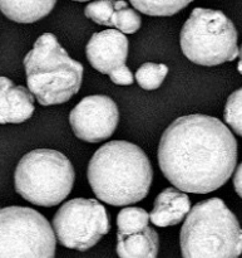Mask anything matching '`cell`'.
Segmentation results:
<instances>
[{
    "instance_id": "7c38bea8",
    "label": "cell",
    "mask_w": 242,
    "mask_h": 258,
    "mask_svg": "<svg viewBox=\"0 0 242 258\" xmlns=\"http://www.w3.org/2000/svg\"><path fill=\"white\" fill-rule=\"evenodd\" d=\"M191 201L187 194L175 188H166L153 203L150 219L157 227H171L181 223L190 213Z\"/></svg>"
},
{
    "instance_id": "ac0fdd59",
    "label": "cell",
    "mask_w": 242,
    "mask_h": 258,
    "mask_svg": "<svg viewBox=\"0 0 242 258\" xmlns=\"http://www.w3.org/2000/svg\"><path fill=\"white\" fill-rule=\"evenodd\" d=\"M168 73V67L166 64L147 62L141 66L136 72V80L143 90L152 91L160 88Z\"/></svg>"
},
{
    "instance_id": "8992f818",
    "label": "cell",
    "mask_w": 242,
    "mask_h": 258,
    "mask_svg": "<svg viewBox=\"0 0 242 258\" xmlns=\"http://www.w3.org/2000/svg\"><path fill=\"white\" fill-rule=\"evenodd\" d=\"M183 54L200 66L212 67L238 57L237 30L221 10L195 8L181 30Z\"/></svg>"
},
{
    "instance_id": "52a82bcc",
    "label": "cell",
    "mask_w": 242,
    "mask_h": 258,
    "mask_svg": "<svg viewBox=\"0 0 242 258\" xmlns=\"http://www.w3.org/2000/svg\"><path fill=\"white\" fill-rule=\"evenodd\" d=\"M54 229L28 207L0 209V258H54Z\"/></svg>"
},
{
    "instance_id": "ffe728a7",
    "label": "cell",
    "mask_w": 242,
    "mask_h": 258,
    "mask_svg": "<svg viewBox=\"0 0 242 258\" xmlns=\"http://www.w3.org/2000/svg\"><path fill=\"white\" fill-rule=\"evenodd\" d=\"M225 121L237 135L242 136V88L231 93L223 112Z\"/></svg>"
},
{
    "instance_id": "6da1fadb",
    "label": "cell",
    "mask_w": 242,
    "mask_h": 258,
    "mask_svg": "<svg viewBox=\"0 0 242 258\" xmlns=\"http://www.w3.org/2000/svg\"><path fill=\"white\" fill-rule=\"evenodd\" d=\"M237 163V141L222 121L207 115L178 117L158 146V164L172 185L207 194L227 183Z\"/></svg>"
},
{
    "instance_id": "277c9868",
    "label": "cell",
    "mask_w": 242,
    "mask_h": 258,
    "mask_svg": "<svg viewBox=\"0 0 242 258\" xmlns=\"http://www.w3.org/2000/svg\"><path fill=\"white\" fill-rule=\"evenodd\" d=\"M23 64L28 88L40 105H60L79 92L82 63L70 58L52 33H44L35 40Z\"/></svg>"
},
{
    "instance_id": "5b68a950",
    "label": "cell",
    "mask_w": 242,
    "mask_h": 258,
    "mask_svg": "<svg viewBox=\"0 0 242 258\" xmlns=\"http://www.w3.org/2000/svg\"><path fill=\"white\" fill-rule=\"evenodd\" d=\"M74 168L64 154L37 149L20 159L14 174L15 190L39 207L62 203L74 185Z\"/></svg>"
},
{
    "instance_id": "ba28073f",
    "label": "cell",
    "mask_w": 242,
    "mask_h": 258,
    "mask_svg": "<svg viewBox=\"0 0 242 258\" xmlns=\"http://www.w3.org/2000/svg\"><path fill=\"white\" fill-rule=\"evenodd\" d=\"M53 229L62 246L84 252L109 232V217L95 199L75 198L58 209Z\"/></svg>"
},
{
    "instance_id": "7402d4cb",
    "label": "cell",
    "mask_w": 242,
    "mask_h": 258,
    "mask_svg": "<svg viewBox=\"0 0 242 258\" xmlns=\"http://www.w3.org/2000/svg\"><path fill=\"white\" fill-rule=\"evenodd\" d=\"M233 186H235L236 193L242 198V163L238 165L235 176H233Z\"/></svg>"
},
{
    "instance_id": "cb8c5ba5",
    "label": "cell",
    "mask_w": 242,
    "mask_h": 258,
    "mask_svg": "<svg viewBox=\"0 0 242 258\" xmlns=\"http://www.w3.org/2000/svg\"><path fill=\"white\" fill-rule=\"evenodd\" d=\"M74 2H89V0H74Z\"/></svg>"
},
{
    "instance_id": "30bf717a",
    "label": "cell",
    "mask_w": 242,
    "mask_h": 258,
    "mask_svg": "<svg viewBox=\"0 0 242 258\" xmlns=\"http://www.w3.org/2000/svg\"><path fill=\"white\" fill-rule=\"evenodd\" d=\"M128 43L125 33L107 29L94 33L85 47V54L93 68L103 75H110L117 68L126 66Z\"/></svg>"
},
{
    "instance_id": "9c48e42d",
    "label": "cell",
    "mask_w": 242,
    "mask_h": 258,
    "mask_svg": "<svg viewBox=\"0 0 242 258\" xmlns=\"http://www.w3.org/2000/svg\"><path fill=\"white\" fill-rule=\"evenodd\" d=\"M119 111L108 96L94 95L83 98L69 113V122L78 139L87 143H100L114 134Z\"/></svg>"
},
{
    "instance_id": "e0dca14e",
    "label": "cell",
    "mask_w": 242,
    "mask_h": 258,
    "mask_svg": "<svg viewBox=\"0 0 242 258\" xmlns=\"http://www.w3.org/2000/svg\"><path fill=\"white\" fill-rule=\"evenodd\" d=\"M142 24L140 14L125 0H115L114 13L112 17V25L125 34H133Z\"/></svg>"
},
{
    "instance_id": "8fae6325",
    "label": "cell",
    "mask_w": 242,
    "mask_h": 258,
    "mask_svg": "<svg viewBox=\"0 0 242 258\" xmlns=\"http://www.w3.org/2000/svg\"><path fill=\"white\" fill-rule=\"evenodd\" d=\"M34 97L29 88L0 77V123H20L32 117Z\"/></svg>"
},
{
    "instance_id": "5bb4252c",
    "label": "cell",
    "mask_w": 242,
    "mask_h": 258,
    "mask_svg": "<svg viewBox=\"0 0 242 258\" xmlns=\"http://www.w3.org/2000/svg\"><path fill=\"white\" fill-rule=\"evenodd\" d=\"M57 0H0V12L17 23H34L47 17Z\"/></svg>"
},
{
    "instance_id": "603a6c76",
    "label": "cell",
    "mask_w": 242,
    "mask_h": 258,
    "mask_svg": "<svg viewBox=\"0 0 242 258\" xmlns=\"http://www.w3.org/2000/svg\"><path fill=\"white\" fill-rule=\"evenodd\" d=\"M238 55H240V60H238V64H237V71L242 75V45L240 48V54Z\"/></svg>"
},
{
    "instance_id": "2e32d148",
    "label": "cell",
    "mask_w": 242,
    "mask_h": 258,
    "mask_svg": "<svg viewBox=\"0 0 242 258\" xmlns=\"http://www.w3.org/2000/svg\"><path fill=\"white\" fill-rule=\"evenodd\" d=\"M150 221V214L145 209L128 207V208L122 209L118 213L117 234L130 236V234L138 233V232L143 231L146 227H148V222Z\"/></svg>"
},
{
    "instance_id": "9a60e30c",
    "label": "cell",
    "mask_w": 242,
    "mask_h": 258,
    "mask_svg": "<svg viewBox=\"0 0 242 258\" xmlns=\"http://www.w3.org/2000/svg\"><path fill=\"white\" fill-rule=\"evenodd\" d=\"M141 13L151 17H171L185 9L193 0H130Z\"/></svg>"
},
{
    "instance_id": "44dd1931",
    "label": "cell",
    "mask_w": 242,
    "mask_h": 258,
    "mask_svg": "<svg viewBox=\"0 0 242 258\" xmlns=\"http://www.w3.org/2000/svg\"><path fill=\"white\" fill-rule=\"evenodd\" d=\"M110 81L115 85L119 86H130L132 85L135 77L132 75V71L127 67V66H123V67L117 68V70L113 71L109 75Z\"/></svg>"
},
{
    "instance_id": "4fadbf2b",
    "label": "cell",
    "mask_w": 242,
    "mask_h": 258,
    "mask_svg": "<svg viewBox=\"0 0 242 258\" xmlns=\"http://www.w3.org/2000/svg\"><path fill=\"white\" fill-rule=\"evenodd\" d=\"M117 254L119 258H157L160 236L151 227L130 236L117 234Z\"/></svg>"
},
{
    "instance_id": "d6986e66",
    "label": "cell",
    "mask_w": 242,
    "mask_h": 258,
    "mask_svg": "<svg viewBox=\"0 0 242 258\" xmlns=\"http://www.w3.org/2000/svg\"><path fill=\"white\" fill-rule=\"evenodd\" d=\"M115 0H95L85 7L84 14L88 19L104 27H113L112 17L114 13Z\"/></svg>"
},
{
    "instance_id": "3957f363",
    "label": "cell",
    "mask_w": 242,
    "mask_h": 258,
    "mask_svg": "<svg viewBox=\"0 0 242 258\" xmlns=\"http://www.w3.org/2000/svg\"><path fill=\"white\" fill-rule=\"evenodd\" d=\"M180 244L183 258H238L242 254V229L222 199H206L187 214Z\"/></svg>"
},
{
    "instance_id": "7a4b0ae2",
    "label": "cell",
    "mask_w": 242,
    "mask_h": 258,
    "mask_svg": "<svg viewBox=\"0 0 242 258\" xmlns=\"http://www.w3.org/2000/svg\"><path fill=\"white\" fill-rule=\"evenodd\" d=\"M153 180L150 159L140 146L122 140L100 146L88 165V181L98 199L114 207L138 203Z\"/></svg>"
}]
</instances>
